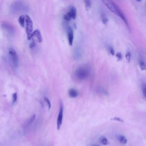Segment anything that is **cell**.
<instances>
[{"mask_svg":"<svg viewBox=\"0 0 146 146\" xmlns=\"http://www.w3.org/2000/svg\"><path fill=\"white\" fill-rule=\"evenodd\" d=\"M117 138H118V141H119L122 144H125L127 143V138L123 135H119V136H118Z\"/></svg>","mask_w":146,"mask_h":146,"instance_id":"12","label":"cell"},{"mask_svg":"<svg viewBox=\"0 0 146 146\" xmlns=\"http://www.w3.org/2000/svg\"><path fill=\"white\" fill-rule=\"evenodd\" d=\"M36 46V44H35V42L34 41H33L31 42L30 43V49H33V48H34V47Z\"/></svg>","mask_w":146,"mask_h":146,"instance_id":"27","label":"cell"},{"mask_svg":"<svg viewBox=\"0 0 146 146\" xmlns=\"http://www.w3.org/2000/svg\"><path fill=\"white\" fill-rule=\"evenodd\" d=\"M25 29L27 35V38L29 41L33 38V23L31 19L28 15L25 16Z\"/></svg>","mask_w":146,"mask_h":146,"instance_id":"3","label":"cell"},{"mask_svg":"<svg viewBox=\"0 0 146 146\" xmlns=\"http://www.w3.org/2000/svg\"><path fill=\"white\" fill-rule=\"evenodd\" d=\"M101 143H102V144L103 145L109 144L108 139L105 138V137H103V138L101 139Z\"/></svg>","mask_w":146,"mask_h":146,"instance_id":"21","label":"cell"},{"mask_svg":"<svg viewBox=\"0 0 146 146\" xmlns=\"http://www.w3.org/2000/svg\"><path fill=\"white\" fill-rule=\"evenodd\" d=\"M111 120H115V121H117V122H122V123H123L124 122V120L120 118H119L118 117H115V118H111Z\"/></svg>","mask_w":146,"mask_h":146,"instance_id":"23","label":"cell"},{"mask_svg":"<svg viewBox=\"0 0 146 146\" xmlns=\"http://www.w3.org/2000/svg\"><path fill=\"white\" fill-rule=\"evenodd\" d=\"M139 66L140 68H141V69L143 71H144L145 70V62L142 60V59H140L139 61Z\"/></svg>","mask_w":146,"mask_h":146,"instance_id":"16","label":"cell"},{"mask_svg":"<svg viewBox=\"0 0 146 146\" xmlns=\"http://www.w3.org/2000/svg\"><path fill=\"white\" fill-rule=\"evenodd\" d=\"M69 12L70 16L71 17V19H73V20H75L76 18V17H77V9L75 7H74V6H72V7H71L70 8V11H68Z\"/></svg>","mask_w":146,"mask_h":146,"instance_id":"10","label":"cell"},{"mask_svg":"<svg viewBox=\"0 0 146 146\" xmlns=\"http://www.w3.org/2000/svg\"><path fill=\"white\" fill-rule=\"evenodd\" d=\"M64 19L65 21H70L71 20V17L70 16L69 12H68L66 14L64 15Z\"/></svg>","mask_w":146,"mask_h":146,"instance_id":"18","label":"cell"},{"mask_svg":"<svg viewBox=\"0 0 146 146\" xmlns=\"http://www.w3.org/2000/svg\"><path fill=\"white\" fill-rule=\"evenodd\" d=\"M109 52H110V53L111 54V55L114 56L115 55V50L114 49H113L112 47H111V46L109 47Z\"/></svg>","mask_w":146,"mask_h":146,"instance_id":"26","label":"cell"},{"mask_svg":"<svg viewBox=\"0 0 146 146\" xmlns=\"http://www.w3.org/2000/svg\"><path fill=\"white\" fill-rule=\"evenodd\" d=\"M136 1H138V2H141L142 0H136Z\"/></svg>","mask_w":146,"mask_h":146,"instance_id":"28","label":"cell"},{"mask_svg":"<svg viewBox=\"0 0 146 146\" xmlns=\"http://www.w3.org/2000/svg\"><path fill=\"white\" fill-rule=\"evenodd\" d=\"M18 22L22 28H24L25 26V16H24V15H21L18 18Z\"/></svg>","mask_w":146,"mask_h":146,"instance_id":"11","label":"cell"},{"mask_svg":"<svg viewBox=\"0 0 146 146\" xmlns=\"http://www.w3.org/2000/svg\"><path fill=\"white\" fill-rule=\"evenodd\" d=\"M85 4V8L86 10H89L91 8V0H84Z\"/></svg>","mask_w":146,"mask_h":146,"instance_id":"14","label":"cell"},{"mask_svg":"<svg viewBox=\"0 0 146 146\" xmlns=\"http://www.w3.org/2000/svg\"><path fill=\"white\" fill-rule=\"evenodd\" d=\"M17 93H14L12 95V102L14 103L17 101Z\"/></svg>","mask_w":146,"mask_h":146,"instance_id":"25","label":"cell"},{"mask_svg":"<svg viewBox=\"0 0 146 146\" xmlns=\"http://www.w3.org/2000/svg\"><path fill=\"white\" fill-rule=\"evenodd\" d=\"M95 146H99V145H95Z\"/></svg>","mask_w":146,"mask_h":146,"instance_id":"29","label":"cell"},{"mask_svg":"<svg viewBox=\"0 0 146 146\" xmlns=\"http://www.w3.org/2000/svg\"><path fill=\"white\" fill-rule=\"evenodd\" d=\"M1 26H2V28L3 29H5L6 30H7L9 33L12 34L13 33H14V27L11 25H10V23H7V22H4V23H2Z\"/></svg>","mask_w":146,"mask_h":146,"instance_id":"7","label":"cell"},{"mask_svg":"<svg viewBox=\"0 0 146 146\" xmlns=\"http://www.w3.org/2000/svg\"><path fill=\"white\" fill-rule=\"evenodd\" d=\"M115 55L116 56V57H117V58L118 59V61H122V58H123V56H122V54L121 53H119V52L117 53Z\"/></svg>","mask_w":146,"mask_h":146,"instance_id":"22","label":"cell"},{"mask_svg":"<svg viewBox=\"0 0 146 146\" xmlns=\"http://www.w3.org/2000/svg\"><path fill=\"white\" fill-rule=\"evenodd\" d=\"M102 2L104 5H105L106 7L111 11L112 13L117 15L118 17H119L124 22L125 24L127 26V28L129 30L131 31V29L129 25V22L127 18L125 16L123 11L119 7L116 2H115L113 0H100Z\"/></svg>","mask_w":146,"mask_h":146,"instance_id":"1","label":"cell"},{"mask_svg":"<svg viewBox=\"0 0 146 146\" xmlns=\"http://www.w3.org/2000/svg\"><path fill=\"white\" fill-rule=\"evenodd\" d=\"M90 74V70L87 66H80L75 70L74 76L75 78L80 80H85L88 78Z\"/></svg>","mask_w":146,"mask_h":146,"instance_id":"2","label":"cell"},{"mask_svg":"<svg viewBox=\"0 0 146 146\" xmlns=\"http://www.w3.org/2000/svg\"><path fill=\"white\" fill-rule=\"evenodd\" d=\"M67 35L68 43H69L70 46H72L74 41V33L72 28L70 26L68 27L67 29Z\"/></svg>","mask_w":146,"mask_h":146,"instance_id":"6","label":"cell"},{"mask_svg":"<svg viewBox=\"0 0 146 146\" xmlns=\"http://www.w3.org/2000/svg\"><path fill=\"white\" fill-rule=\"evenodd\" d=\"M32 35L33 37H34L37 38V40L39 43H41L42 42V35L39 30H35L34 31H33Z\"/></svg>","mask_w":146,"mask_h":146,"instance_id":"8","label":"cell"},{"mask_svg":"<svg viewBox=\"0 0 146 146\" xmlns=\"http://www.w3.org/2000/svg\"><path fill=\"white\" fill-rule=\"evenodd\" d=\"M64 106L63 104L61 102L60 106H59V110L58 112V115L57 118V122H56V127L57 130H59L61 129L62 121H63V117H64Z\"/></svg>","mask_w":146,"mask_h":146,"instance_id":"5","label":"cell"},{"mask_svg":"<svg viewBox=\"0 0 146 146\" xmlns=\"http://www.w3.org/2000/svg\"><path fill=\"white\" fill-rule=\"evenodd\" d=\"M35 118V115H32L31 117L29 118V119L26 122V124H25V127H27L29 126L30 125V124L33 123V121L34 120Z\"/></svg>","mask_w":146,"mask_h":146,"instance_id":"15","label":"cell"},{"mask_svg":"<svg viewBox=\"0 0 146 146\" xmlns=\"http://www.w3.org/2000/svg\"><path fill=\"white\" fill-rule=\"evenodd\" d=\"M68 95L70 98H75L78 96V92L77 90H76L74 88H70L69 90H68Z\"/></svg>","mask_w":146,"mask_h":146,"instance_id":"9","label":"cell"},{"mask_svg":"<svg viewBox=\"0 0 146 146\" xmlns=\"http://www.w3.org/2000/svg\"><path fill=\"white\" fill-rule=\"evenodd\" d=\"M9 55L10 60L12 62L13 65L15 67H17L19 65V61H18V56L17 54L13 48H9Z\"/></svg>","mask_w":146,"mask_h":146,"instance_id":"4","label":"cell"},{"mask_svg":"<svg viewBox=\"0 0 146 146\" xmlns=\"http://www.w3.org/2000/svg\"><path fill=\"white\" fill-rule=\"evenodd\" d=\"M44 99H45V102L47 103V106H48L49 109L50 110V109H51V107H52V104H51V102H50V100L49 99V98L47 97H45Z\"/></svg>","mask_w":146,"mask_h":146,"instance_id":"19","label":"cell"},{"mask_svg":"<svg viewBox=\"0 0 146 146\" xmlns=\"http://www.w3.org/2000/svg\"><path fill=\"white\" fill-rule=\"evenodd\" d=\"M80 55H81V53H80V50L78 48H77L75 51V56H76L77 58H78L79 56H80Z\"/></svg>","mask_w":146,"mask_h":146,"instance_id":"24","label":"cell"},{"mask_svg":"<svg viewBox=\"0 0 146 146\" xmlns=\"http://www.w3.org/2000/svg\"><path fill=\"white\" fill-rule=\"evenodd\" d=\"M100 18H101V21H102V23L103 24H107V23L108 22V18L107 17V16H106V14L103 13H101L100 14Z\"/></svg>","mask_w":146,"mask_h":146,"instance_id":"13","label":"cell"},{"mask_svg":"<svg viewBox=\"0 0 146 146\" xmlns=\"http://www.w3.org/2000/svg\"><path fill=\"white\" fill-rule=\"evenodd\" d=\"M142 93L143 95V97L144 98H146V86L145 83H143L142 85Z\"/></svg>","mask_w":146,"mask_h":146,"instance_id":"20","label":"cell"},{"mask_svg":"<svg viewBox=\"0 0 146 146\" xmlns=\"http://www.w3.org/2000/svg\"><path fill=\"white\" fill-rule=\"evenodd\" d=\"M126 58L127 61L130 63L131 61V54L130 52L127 51L126 54Z\"/></svg>","mask_w":146,"mask_h":146,"instance_id":"17","label":"cell"}]
</instances>
